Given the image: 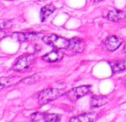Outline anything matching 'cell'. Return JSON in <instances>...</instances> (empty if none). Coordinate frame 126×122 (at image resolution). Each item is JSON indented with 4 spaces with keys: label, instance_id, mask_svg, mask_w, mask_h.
<instances>
[{
    "label": "cell",
    "instance_id": "2e32d148",
    "mask_svg": "<svg viewBox=\"0 0 126 122\" xmlns=\"http://www.w3.org/2000/svg\"><path fill=\"white\" fill-rule=\"evenodd\" d=\"M43 76L41 75V74H35L33 75H31V76H29L28 78H25V79H23L22 81L25 83V84H33L35 83H36L37 81H39V80L42 79Z\"/></svg>",
    "mask_w": 126,
    "mask_h": 122
},
{
    "label": "cell",
    "instance_id": "7402d4cb",
    "mask_svg": "<svg viewBox=\"0 0 126 122\" xmlns=\"http://www.w3.org/2000/svg\"><path fill=\"white\" fill-rule=\"evenodd\" d=\"M33 2H36V1H38V0H33Z\"/></svg>",
    "mask_w": 126,
    "mask_h": 122
},
{
    "label": "cell",
    "instance_id": "3957f363",
    "mask_svg": "<svg viewBox=\"0 0 126 122\" xmlns=\"http://www.w3.org/2000/svg\"><path fill=\"white\" fill-rule=\"evenodd\" d=\"M35 55L33 54H26L21 56L13 66V69L16 72H23L28 69L35 62Z\"/></svg>",
    "mask_w": 126,
    "mask_h": 122
},
{
    "label": "cell",
    "instance_id": "5bb4252c",
    "mask_svg": "<svg viewBox=\"0 0 126 122\" xmlns=\"http://www.w3.org/2000/svg\"><path fill=\"white\" fill-rule=\"evenodd\" d=\"M22 79L21 77L19 76H11V77H2L0 78V83L4 87L5 86H11L17 84Z\"/></svg>",
    "mask_w": 126,
    "mask_h": 122
},
{
    "label": "cell",
    "instance_id": "4fadbf2b",
    "mask_svg": "<svg viewBox=\"0 0 126 122\" xmlns=\"http://www.w3.org/2000/svg\"><path fill=\"white\" fill-rule=\"evenodd\" d=\"M109 64L113 74L126 70V59L113 61V62H110Z\"/></svg>",
    "mask_w": 126,
    "mask_h": 122
},
{
    "label": "cell",
    "instance_id": "ac0fdd59",
    "mask_svg": "<svg viewBox=\"0 0 126 122\" xmlns=\"http://www.w3.org/2000/svg\"><path fill=\"white\" fill-rule=\"evenodd\" d=\"M93 1H94V2H99L102 1V0H93Z\"/></svg>",
    "mask_w": 126,
    "mask_h": 122
},
{
    "label": "cell",
    "instance_id": "7a4b0ae2",
    "mask_svg": "<svg viewBox=\"0 0 126 122\" xmlns=\"http://www.w3.org/2000/svg\"><path fill=\"white\" fill-rule=\"evenodd\" d=\"M42 40L47 45H49L56 49H67L68 50L69 44H70V40L57 36L56 34L45 36L42 37Z\"/></svg>",
    "mask_w": 126,
    "mask_h": 122
},
{
    "label": "cell",
    "instance_id": "9c48e42d",
    "mask_svg": "<svg viewBox=\"0 0 126 122\" xmlns=\"http://www.w3.org/2000/svg\"><path fill=\"white\" fill-rule=\"evenodd\" d=\"M84 48H85V42L82 39L78 37H74L70 40V44L68 50L75 53H80L84 51Z\"/></svg>",
    "mask_w": 126,
    "mask_h": 122
},
{
    "label": "cell",
    "instance_id": "ffe728a7",
    "mask_svg": "<svg viewBox=\"0 0 126 122\" xmlns=\"http://www.w3.org/2000/svg\"><path fill=\"white\" fill-rule=\"evenodd\" d=\"M124 51L126 52V44H125V47H124Z\"/></svg>",
    "mask_w": 126,
    "mask_h": 122
},
{
    "label": "cell",
    "instance_id": "e0dca14e",
    "mask_svg": "<svg viewBox=\"0 0 126 122\" xmlns=\"http://www.w3.org/2000/svg\"><path fill=\"white\" fill-rule=\"evenodd\" d=\"M2 23H0V29H5L10 28L11 26V21H1Z\"/></svg>",
    "mask_w": 126,
    "mask_h": 122
},
{
    "label": "cell",
    "instance_id": "8992f818",
    "mask_svg": "<svg viewBox=\"0 0 126 122\" xmlns=\"http://www.w3.org/2000/svg\"><path fill=\"white\" fill-rule=\"evenodd\" d=\"M42 34L34 32H16L13 34V37L19 42L33 41L39 40Z\"/></svg>",
    "mask_w": 126,
    "mask_h": 122
},
{
    "label": "cell",
    "instance_id": "8fae6325",
    "mask_svg": "<svg viewBox=\"0 0 126 122\" xmlns=\"http://www.w3.org/2000/svg\"><path fill=\"white\" fill-rule=\"evenodd\" d=\"M63 57V54L59 51L58 49L51 51L50 52L45 54L42 59L45 61V62H48V63H56V62H59L60 61Z\"/></svg>",
    "mask_w": 126,
    "mask_h": 122
},
{
    "label": "cell",
    "instance_id": "5b68a950",
    "mask_svg": "<svg viewBox=\"0 0 126 122\" xmlns=\"http://www.w3.org/2000/svg\"><path fill=\"white\" fill-rule=\"evenodd\" d=\"M31 119L32 121L58 122L61 121V115L58 114H47V113H42V112H35L32 114Z\"/></svg>",
    "mask_w": 126,
    "mask_h": 122
},
{
    "label": "cell",
    "instance_id": "44dd1931",
    "mask_svg": "<svg viewBox=\"0 0 126 122\" xmlns=\"http://www.w3.org/2000/svg\"><path fill=\"white\" fill-rule=\"evenodd\" d=\"M125 86H126V80H125Z\"/></svg>",
    "mask_w": 126,
    "mask_h": 122
},
{
    "label": "cell",
    "instance_id": "30bf717a",
    "mask_svg": "<svg viewBox=\"0 0 126 122\" xmlns=\"http://www.w3.org/2000/svg\"><path fill=\"white\" fill-rule=\"evenodd\" d=\"M98 118V114L96 112L81 114L78 116L71 118V122H93L95 121Z\"/></svg>",
    "mask_w": 126,
    "mask_h": 122
},
{
    "label": "cell",
    "instance_id": "d6986e66",
    "mask_svg": "<svg viewBox=\"0 0 126 122\" xmlns=\"http://www.w3.org/2000/svg\"><path fill=\"white\" fill-rule=\"evenodd\" d=\"M3 87H4V86H2V85L1 84V83H0V90H1V89H2L3 88Z\"/></svg>",
    "mask_w": 126,
    "mask_h": 122
},
{
    "label": "cell",
    "instance_id": "7c38bea8",
    "mask_svg": "<svg viewBox=\"0 0 126 122\" xmlns=\"http://www.w3.org/2000/svg\"><path fill=\"white\" fill-rule=\"evenodd\" d=\"M110 99L105 95H93L91 98L90 104L91 107H99L108 103Z\"/></svg>",
    "mask_w": 126,
    "mask_h": 122
},
{
    "label": "cell",
    "instance_id": "277c9868",
    "mask_svg": "<svg viewBox=\"0 0 126 122\" xmlns=\"http://www.w3.org/2000/svg\"><path fill=\"white\" fill-rule=\"evenodd\" d=\"M91 86L90 85H85L81 86L79 87H75L70 91L65 92L66 97L68 100L71 102H76L78 99L81 98L82 97L86 95L88 92H90Z\"/></svg>",
    "mask_w": 126,
    "mask_h": 122
},
{
    "label": "cell",
    "instance_id": "9a60e30c",
    "mask_svg": "<svg viewBox=\"0 0 126 122\" xmlns=\"http://www.w3.org/2000/svg\"><path fill=\"white\" fill-rule=\"evenodd\" d=\"M55 7L53 5H47L42 8L40 11V18L41 21L44 22L49 16H50L55 11Z\"/></svg>",
    "mask_w": 126,
    "mask_h": 122
},
{
    "label": "cell",
    "instance_id": "6da1fadb",
    "mask_svg": "<svg viewBox=\"0 0 126 122\" xmlns=\"http://www.w3.org/2000/svg\"><path fill=\"white\" fill-rule=\"evenodd\" d=\"M65 92L62 89H46L41 91L38 96L39 104L42 106L45 105L50 101H53L58 98L65 95Z\"/></svg>",
    "mask_w": 126,
    "mask_h": 122
},
{
    "label": "cell",
    "instance_id": "ba28073f",
    "mask_svg": "<svg viewBox=\"0 0 126 122\" xmlns=\"http://www.w3.org/2000/svg\"><path fill=\"white\" fill-rule=\"evenodd\" d=\"M105 17L110 22H121L126 18V13L122 11L116 9L113 11H109L106 14V16H105Z\"/></svg>",
    "mask_w": 126,
    "mask_h": 122
},
{
    "label": "cell",
    "instance_id": "52a82bcc",
    "mask_svg": "<svg viewBox=\"0 0 126 122\" xmlns=\"http://www.w3.org/2000/svg\"><path fill=\"white\" fill-rule=\"evenodd\" d=\"M122 43V40L116 36H109L104 42V45L108 51H113L116 50Z\"/></svg>",
    "mask_w": 126,
    "mask_h": 122
}]
</instances>
